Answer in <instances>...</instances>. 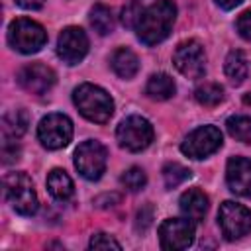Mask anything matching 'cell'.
<instances>
[{"label": "cell", "instance_id": "cell-28", "mask_svg": "<svg viewBox=\"0 0 251 251\" xmlns=\"http://www.w3.org/2000/svg\"><path fill=\"white\" fill-rule=\"evenodd\" d=\"M151 222H153V208L149 204L147 206H141L137 210V216H135V229L141 231V233H145L149 229Z\"/></svg>", "mask_w": 251, "mask_h": 251}, {"label": "cell", "instance_id": "cell-10", "mask_svg": "<svg viewBox=\"0 0 251 251\" xmlns=\"http://www.w3.org/2000/svg\"><path fill=\"white\" fill-rule=\"evenodd\" d=\"M176 71L186 78H200L206 73V53L196 39H186L176 45L173 53Z\"/></svg>", "mask_w": 251, "mask_h": 251}, {"label": "cell", "instance_id": "cell-7", "mask_svg": "<svg viewBox=\"0 0 251 251\" xmlns=\"http://www.w3.org/2000/svg\"><path fill=\"white\" fill-rule=\"evenodd\" d=\"M218 224L226 239L233 241L251 231V210L243 204L226 200L218 212Z\"/></svg>", "mask_w": 251, "mask_h": 251}, {"label": "cell", "instance_id": "cell-33", "mask_svg": "<svg viewBox=\"0 0 251 251\" xmlns=\"http://www.w3.org/2000/svg\"><path fill=\"white\" fill-rule=\"evenodd\" d=\"M243 0H216V4L220 6V8H224V10H233L235 6H239Z\"/></svg>", "mask_w": 251, "mask_h": 251}, {"label": "cell", "instance_id": "cell-29", "mask_svg": "<svg viewBox=\"0 0 251 251\" xmlns=\"http://www.w3.org/2000/svg\"><path fill=\"white\" fill-rule=\"evenodd\" d=\"M235 27H237V33H239L243 39L251 41V8H247L245 12L239 14V18H237V22H235Z\"/></svg>", "mask_w": 251, "mask_h": 251}, {"label": "cell", "instance_id": "cell-17", "mask_svg": "<svg viewBox=\"0 0 251 251\" xmlns=\"http://www.w3.org/2000/svg\"><path fill=\"white\" fill-rule=\"evenodd\" d=\"M110 65L114 69V73L120 76V78H133L137 73H139V59L137 55L127 49V47H120L112 53L110 57Z\"/></svg>", "mask_w": 251, "mask_h": 251}, {"label": "cell", "instance_id": "cell-13", "mask_svg": "<svg viewBox=\"0 0 251 251\" xmlns=\"http://www.w3.org/2000/svg\"><path fill=\"white\" fill-rule=\"evenodd\" d=\"M55 80H57L55 71H53L51 67L43 65V63H29V65H25V67L18 73V82H20V86H22L25 92L33 94V96H43V94H47V92L53 88Z\"/></svg>", "mask_w": 251, "mask_h": 251}, {"label": "cell", "instance_id": "cell-24", "mask_svg": "<svg viewBox=\"0 0 251 251\" xmlns=\"http://www.w3.org/2000/svg\"><path fill=\"white\" fill-rule=\"evenodd\" d=\"M188 178H190V169H186L180 163H167L163 167V180L167 188H176Z\"/></svg>", "mask_w": 251, "mask_h": 251}, {"label": "cell", "instance_id": "cell-30", "mask_svg": "<svg viewBox=\"0 0 251 251\" xmlns=\"http://www.w3.org/2000/svg\"><path fill=\"white\" fill-rule=\"evenodd\" d=\"M2 157H4V163H12V161H18L20 159V147L14 139H8L4 137V143H2Z\"/></svg>", "mask_w": 251, "mask_h": 251}, {"label": "cell", "instance_id": "cell-23", "mask_svg": "<svg viewBox=\"0 0 251 251\" xmlns=\"http://www.w3.org/2000/svg\"><path fill=\"white\" fill-rule=\"evenodd\" d=\"M227 133L241 141V143H251V116H231L226 122Z\"/></svg>", "mask_w": 251, "mask_h": 251}, {"label": "cell", "instance_id": "cell-16", "mask_svg": "<svg viewBox=\"0 0 251 251\" xmlns=\"http://www.w3.org/2000/svg\"><path fill=\"white\" fill-rule=\"evenodd\" d=\"M178 204H180V212L184 214V218L192 222L204 220L208 212V196L200 188H188L186 192H182Z\"/></svg>", "mask_w": 251, "mask_h": 251}, {"label": "cell", "instance_id": "cell-1", "mask_svg": "<svg viewBox=\"0 0 251 251\" xmlns=\"http://www.w3.org/2000/svg\"><path fill=\"white\" fill-rule=\"evenodd\" d=\"M176 20V6L173 0H157L151 6H147L137 24H135V31H137V39L145 45H157L163 39L169 37L173 24Z\"/></svg>", "mask_w": 251, "mask_h": 251}, {"label": "cell", "instance_id": "cell-12", "mask_svg": "<svg viewBox=\"0 0 251 251\" xmlns=\"http://www.w3.org/2000/svg\"><path fill=\"white\" fill-rule=\"evenodd\" d=\"M88 53V37L84 29L76 25H69L59 33L57 39V55L67 65H78Z\"/></svg>", "mask_w": 251, "mask_h": 251}, {"label": "cell", "instance_id": "cell-4", "mask_svg": "<svg viewBox=\"0 0 251 251\" xmlns=\"http://www.w3.org/2000/svg\"><path fill=\"white\" fill-rule=\"evenodd\" d=\"M8 43L20 53H37L47 43V31L33 20L18 18L8 25Z\"/></svg>", "mask_w": 251, "mask_h": 251}, {"label": "cell", "instance_id": "cell-2", "mask_svg": "<svg viewBox=\"0 0 251 251\" xmlns=\"http://www.w3.org/2000/svg\"><path fill=\"white\" fill-rule=\"evenodd\" d=\"M73 102L86 120L96 124H106L114 114L112 96L104 88L90 82H82L73 90Z\"/></svg>", "mask_w": 251, "mask_h": 251}, {"label": "cell", "instance_id": "cell-6", "mask_svg": "<svg viewBox=\"0 0 251 251\" xmlns=\"http://www.w3.org/2000/svg\"><path fill=\"white\" fill-rule=\"evenodd\" d=\"M106 161L108 151L96 139L82 141L75 151V167L86 180H98L106 171Z\"/></svg>", "mask_w": 251, "mask_h": 251}, {"label": "cell", "instance_id": "cell-3", "mask_svg": "<svg viewBox=\"0 0 251 251\" xmlns=\"http://www.w3.org/2000/svg\"><path fill=\"white\" fill-rule=\"evenodd\" d=\"M4 198L20 216H33L39 208V200L31 178L25 173H8L4 176Z\"/></svg>", "mask_w": 251, "mask_h": 251}, {"label": "cell", "instance_id": "cell-21", "mask_svg": "<svg viewBox=\"0 0 251 251\" xmlns=\"http://www.w3.org/2000/svg\"><path fill=\"white\" fill-rule=\"evenodd\" d=\"M90 25L100 35H108L114 31V16L112 10L104 4H94L90 8Z\"/></svg>", "mask_w": 251, "mask_h": 251}, {"label": "cell", "instance_id": "cell-26", "mask_svg": "<svg viewBox=\"0 0 251 251\" xmlns=\"http://www.w3.org/2000/svg\"><path fill=\"white\" fill-rule=\"evenodd\" d=\"M90 249H122V245L108 233H94L88 243Z\"/></svg>", "mask_w": 251, "mask_h": 251}, {"label": "cell", "instance_id": "cell-32", "mask_svg": "<svg viewBox=\"0 0 251 251\" xmlns=\"http://www.w3.org/2000/svg\"><path fill=\"white\" fill-rule=\"evenodd\" d=\"M43 2L45 0H16V4L22 6V8H25V10H37V8L43 6Z\"/></svg>", "mask_w": 251, "mask_h": 251}, {"label": "cell", "instance_id": "cell-14", "mask_svg": "<svg viewBox=\"0 0 251 251\" xmlns=\"http://www.w3.org/2000/svg\"><path fill=\"white\" fill-rule=\"evenodd\" d=\"M226 180L233 194L249 198L251 196V159L231 157L226 167Z\"/></svg>", "mask_w": 251, "mask_h": 251}, {"label": "cell", "instance_id": "cell-20", "mask_svg": "<svg viewBox=\"0 0 251 251\" xmlns=\"http://www.w3.org/2000/svg\"><path fill=\"white\" fill-rule=\"evenodd\" d=\"M27 124H29V116L25 110H22V108L12 110V112L4 114V118H2V133L8 139H18L25 133Z\"/></svg>", "mask_w": 251, "mask_h": 251}, {"label": "cell", "instance_id": "cell-25", "mask_svg": "<svg viewBox=\"0 0 251 251\" xmlns=\"http://www.w3.org/2000/svg\"><path fill=\"white\" fill-rule=\"evenodd\" d=\"M120 182H122L124 188H127L129 192H139V190L147 184V175H145L143 169H139V167H129V169L122 175Z\"/></svg>", "mask_w": 251, "mask_h": 251}, {"label": "cell", "instance_id": "cell-9", "mask_svg": "<svg viewBox=\"0 0 251 251\" xmlns=\"http://www.w3.org/2000/svg\"><path fill=\"white\" fill-rule=\"evenodd\" d=\"M222 131L216 126H200L184 137L180 151L190 159H206L222 147Z\"/></svg>", "mask_w": 251, "mask_h": 251}, {"label": "cell", "instance_id": "cell-18", "mask_svg": "<svg viewBox=\"0 0 251 251\" xmlns=\"http://www.w3.org/2000/svg\"><path fill=\"white\" fill-rule=\"evenodd\" d=\"M47 190L55 200L65 202L75 194V184L63 169H53L47 175Z\"/></svg>", "mask_w": 251, "mask_h": 251}, {"label": "cell", "instance_id": "cell-11", "mask_svg": "<svg viewBox=\"0 0 251 251\" xmlns=\"http://www.w3.org/2000/svg\"><path fill=\"white\" fill-rule=\"evenodd\" d=\"M194 241V224L188 218H167L159 226V243L167 251H180Z\"/></svg>", "mask_w": 251, "mask_h": 251}, {"label": "cell", "instance_id": "cell-5", "mask_svg": "<svg viewBox=\"0 0 251 251\" xmlns=\"http://www.w3.org/2000/svg\"><path fill=\"white\" fill-rule=\"evenodd\" d=\"M153 135H155L153 126L149 124V120H145L141 116L124 118L116 129V139H118L120 147L133 151V153L149 147L153 141Z\"/></svg>", "mask_w": 251, "mask_h": 251}, {"label": "cell", "instance_id": "cell-31", "mask_svg": "<svg viewBox=\"0 0 251 251\" xmlns=\"http://www.w3.org/2000/svg\"><path fill=\"white\" fill-rule=\"evenodd\" d=\"M114 202H120V194H102V196H98L96 200H94V204L96 206H100V208H106V206H114Z\"/></svg>", "mask_w": 251, "mask_h": 251}, {"label": "cell", "instance_id": "cell-8", "mask_svg": "<svg viewBox=\"0 0 251 251\" xmlns=\"http://www.w3.org/2000/svg\"><path fill=\"white\" fill-rule=\"evenodd\" d=\"M37 137L47 149H63L73 139V122L65 114H47L37 126Z\"/></svg>", "mask_w": 251, "mask_h": 251}, {"label": "cell", "instance_id": "cell-27", "mask_svg": "<svg viewBox=\"0 0 251 251\" xmlns=\"http://www.w3.org/2000/svg\"><path fill=\"white\" fill-rule=\"evenodd\" d=\"M141 12H143V10L139 8V4H137V2L127 4V6L122 10V24H124L126 27H135V24H137V20H139Z\"/></svg>", "mask_w": 251, "mask_h": 251}, {"label": "cell", "instance_id": "cell-34", "mask_svg": "<svg viewBox=\"0 0 251 251\" xmlns=\"http://www.w3.org/2000/svg\"><path fill=\"white\" fill-rule=\"evenodd\" d=\"M243 102H245L247 106H251V92H247V94L243 96Z\"/></svg>", "mask_w": 251, "mask_h": 251}, {"label": "cell", "instance_id": "cell-19", "mask_svg": "<svg viewBox=\"0 0 251 251\" xmlns=\"http://www.w3.org/2000/svg\"><path fill=\"white\" fill-rule=\"evenodd\" d=\"M176 86L175 80L167 75V73H155L149 76L147 84H145V94L151 100H169L175 94Z\"/></svg>", "mask_w": 251, "mask_h": 251}, {"label": "cell", "instance_id": "cell-22", "mask_svg": "<svg viewBox=\"0 0 251 251\" xmlns=\"http://www.w3.org/2000/svg\"><path fill=\"white\" fill-rule=\"evenodd\" d=\"M194 98L202 106H218L224 100V88L218 82H204L194 90Z\"/></svg>", "mask_w": 251, "mask_h": 251}, {"label": "cell", "instance_id": "cell-15", "mask_svg": "<svg viewBox=\"0 0 251 251\" xmlns=\"http://www.w3.org/2000/svg\"><path fill=\"white\" fill-rule=\"evenodd\" d=\"M224 71H226V76L229 78V82L239 86L245 82V78L251 73V57L241 49H233L226 57Z\"/></svg>", "mask_w": 251, "mask_h": 251}]
</instances>
